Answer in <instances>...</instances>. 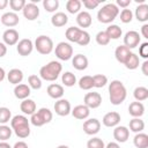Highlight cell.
Instances as JSON below:
<instances>
[{"mask_svg": "<svg viewBox=\"0 0 148 148\" xmlns=\"http://www.w3.org/2000/svg\"><path fill=\"white\" fill-rule=\"evenodd\" d=\"M79 87L82 89V90H90L91 88H94V83H92V76L90 75H84L82 76L79 82H77Z\"/></svg>", "mask_w": 148, "mask_h": 148, "instance_id": "e575fe53", "label": "cell"}, {"mask_svg": "<svg viewBox=\"0 0 148 148\" xmlns=\"http://www.w3.org/2000/svg\"><path fill=\"white\" fill-rule=\"evenodd\" d=\"M34 47L37 50L38 53L40 54H50L53 49H54V44H53V40L46 36V35H40L36 38L35 40V44H34Z\"/></svg>", "mask_w": 148, "mask_h": 148, "instance_id": "5b68a950", "label": "cell"}, {"mask_svg": "<svg viewBox=\"0 0 148 148\" xmlns=\"http://www.w3.org/2000/svg\"><path fill=\"white\" fill-rule=\"evenodd\" d=\"M119 15V8L116 6V3H106L104 5L98 12H97V20L101 23L109 24L112 21L116 20V17Z\"/></svg>", "mask_w": 148, "mask_h": 148, "instance_id": "277c9868", "label": "cell"}, {"mask_svg": "<svg viewBox=\"0 0 148 148\" xmlns=\"http://www.w3.org/2000/svg\"><path fill=\"white\" fill-rule=\"evenodd\" d=\"M131 53H132V51L128 47H126L125 45H119L114 50V57H116L117 61L123 64V65L125 64V61L127 60V58L130 57Z\"/></svg>", "mask_w": 148, "mask_h": 148, "instance_id": "44dd1931", "label": "cell"}, {"mask_svg": "<svg viewBox=\"0 0 148 148\" xmlns=\"http://www.w3.org/2000/svg\"><path fill=\"white\" fill-rule=\"evenodd\" d=\"M67 22H68V16L65 13H62V12H57L51 17V23L56 28L64 27V25L67 24Z\"/></svg>", "mask_w": 148, "mask_h": 148, "instance_id": "d4e9b609", "label": "cell"}, {"mask_svg": "<svg viewBox=\"0 0 148 148\" xmlns=\"http://www.w3.org/2000/svg\"><path fill=\"white\" fill-rule=\"evenodd\" d=\"M0 148H13V147H10V145L6 141H0Z\"/></svg>", "mask_w": 148, "mask_h": 148, "instance_id": "94428289", "label": "cell"}, {"mask_svg": "<svg viewBox=\"0 0 148 148\" xmlns=\"http://www.w3.org/2000/svg\"><path fill=\"white\" fill-rule=\"evenodd\" d=\"M7 6H8V1L7 0H0V10L5 9Z\"/></svg>", "mask_w": 148, "mask_h": 148, "instance_id": "680465c9", "label": "cell"}, {"mask_svg": "<svg viewBox=\"0 0 148 148\" xmlns=\"http://www.w3.org/2000/svg\"><path fill=\"white\" fill-rule=\"evenodd\" d=\"M13 148H29V147L24 141H17V142H15Z\"/></svg>", "mask_w": 148, "mask_h": 148, "instance_id": "11a10c76", "label": "cell"}, {"mask_svg": "<svg viewBox=\"0 0 148 148\" xmlns=\"http://www.w3.org/2000/svg\"><path fill=\"white\" fill-rule=\"evenodd\" d=\"M72 65L77 71H84L88 67V58L82 53L73 56L72 57Z\"/></svg>", "mask_w": 148, "mask_h": 148, "instance_id": "ac0fdd59", "label": "cell"}, {"mask_svg": "<svg viewBox=\"0 0 148 148\" xmlns=\"http://www.w3.org/2000/svg\"><path fill=\"white\" fill-rule=\"evenodd\" d=\"M25 0H9L8 1V5L10 6V8L13 9V12H18V10H22L25 6Z\"/></svg>", "mask_w": 148, "mask_h": 148, "instance_id": "f6af8a7d", "label": "cell"}, {"mask_svg": "<svg viewBox=\"0 0 148 148\" xmlns=\"http://www.w3.org/2000/svg\"><path fill=\"white\" fill-rule=\"evenodd\" d=\"M30 123H31L34 126H36V127H40V126L45 125V124L43 123V120L40 119V117L38 116V113H37V112H35L34 114H31V118H30Z\"/></svg>", "mask_w": 148, "mask_h": 148, "instance_id": "681fc988", "label": "cell"}, {"mask_svg": "<svg viewBox=\"0 0 148 148\" xmlns=\"http://www.w3.org/2000/svg\"><path fill=\"white\" fill-rule=\"evenodd\" d=\"M20 109H21V111H22L24 114L31 116V114H34V113L36 112L37 106H36L35 101H32V99H30V98H25V99H23V101L21 102Z\"/></svg>", "mask_w": 148, "mask_h": 148, "instance_id": "cb8c5ba5", "label": "cell"}, {"mask_svg": "<svg viewBox=\"0 0 148 148\" xmlns=\"http://www.w3.org/2000/svg\"><path fill=\"white\" fill-rule=\"evenodd\" d=\"M83 132L88 135H95L101 130V121L97 118H90L87 119L83 123Z\"/></svg>", "mask_w": 148, "mask_h": 148, "instance_id": "9c48e42d", "label": "cell"}, {"mask_svg": "<svg viewBox=\"0 0 148 148\" xmlns=\"http://www.w3.org/2000/svg\"><path fill=\"white\" fill-rule=\"evenodd\" d=\"M125 67L127 68V69H131V71H133V69H136L138 67H139V65H140V58H139V56L136 54V53H131L130 54V57L127 58V60L125 61Z\"/></svg>", "mask_w": 148, "mask_h": 148, "instance_id": "4dcf8cb0", "label": "cell"}, {"mask_svg": "<svg viewBox=\"0 0 148 148\" xmlns=\"http://www.w3.org/2000/svg\"><path fill=\"white\" fill-rule=\"evenodd\" d=\"M10 127L20 139H25L30 135L29 120L23 114H16L10 119Z\"/></svg>", "mask_w": 148, "mask_h": 148, "instance_id": "7a4b0ae2", "label": "cell"}, {"mask_svg": "<svg viewBox=\"0 0 148 148\" xmlns=\"http://www.w3.org/2000/svg\"><path fill=\"white\" fill-rule=\"evenodd\" d=\"M95 39H96V43L98 45H101V46H105V45H108L110 43V38L108 37V35L105 34V31H98L96 34Z\"/></svg>", "mask_w": 148, "mask_h": 148, "instance_id": "ee69618b", "label": "cell"}, {"mask_svg": "<svg viewBox=\"0 0 148 148\" xmlns=\"http://www.w3.org/2000/svg\"><path fill=\"white\" fill-rule=\"evenodd\" d=\"M139 56L141 58H143V59L148 58V43L147 42H145V43H142L140 45V47H139Z\"/></svg>", "mask_w": 148, "mask_h": 148, "instance_id": "f907efd6", "label": "cell"}, {"mask_svg": "<svg viewBox=\"0 0 148 148\" xmlns=\"http://www.w3.org/2000/svg\"><path fill=\"white\" fill-rule=\"evenodd\" d=\"M105 34L108 35V37L111 40V39H118V38H120L121 35H123V31H121V28L119 25H117V24H110L106 28Z\"/></svg>", "mask_w": 148, "mask_h": 148, "instance_id": "f1b7e54d", "label": "cell"}, {"mask_svg": "<svg viewBox=\"0 0 148 148\" xmlns=\"http://www.w3.org/2000/svg\"><path fill=\"white\" fill-rule=\"evenodd\" d=\"M84 105L89 109H97L102 104V96L99 92L92 91V92H87L83 98Z\"/></svg>", "mask_w": 148, "mask_h": 148, "instance_id": "ba28073f", "label": "cell"}, {"mask_svg": "<svg viewBox=\"0 0 148 148\" xmlns=\"http://www.w3.org/2000/svg\"><path fill=\"white\" fill-rule=\"evenodd\" d=\"M90 43V35H89V32L88 31H86V30H81V34H80V37H79V39H77V42H76V44H79V45H81V46H86V45H88Z\"/></svg>", "mask_w": 148, "mask_h": 148, "instance_id": "bcb514c9", "label": "cell"}, {"mask_svg": "<svg viewBox=\"0 0 148 148\" xmlns=\"http://www.w3.org/2000/svg\"><path fill=\"white\" fill-rule=\"evenodd\" d=\"M32 50H34V43H32V40L29 39V38H23V39H21V40L17 43V45H16V51H17V53H18L20 56H22V57L29 56V54L32 52Z\"/></svg>", "mask_w": 148, "mask_h": 148, "instance_id": "8fae6325", "label": "cell"}, {"mask_svg": "<svg viewBox=\"0 0 148 148\" xmlns=\"http://www.w3.org/2000/svg\"><path fill=\"white\" fill-rule=\"evenodd\" d=\"M135 18L139 22H147L148 21V5L141 3L135 8Z\"/></svg>", "mask_w": 148, "mask_h": 148, "instance_id": "4316f807", "label": "cell"}, {"mask_svg": "<svg viewBox=\"0 0 148 148\" xmlns=\"http://www.w3.org/2000/svg\"><path fill=\"white\" fill-rule=\"evenodd\" d=\"M12 133H13L12 127L7 125H0V141H7L8 139H10Z\"/></svg>", "mask_w": 148, "mask_h": 148, "instance_id": "b9f144b4", "label": "cell"}, {"mask_svg": "<svg viewBox=\"0 0 148 148\" xmlns=\"http://www.w3.org/2000/svg\"><path fill=\"white\" fill-rule=\"evenodd\" d=\"M54 111L58 116L60 117H65V116H68L72 111V108H71V103L69 101H67L66 98H60V99H57V102L54 103Z\"/></svg>", "mask_w": 148, "mask_h": 148, "instance_id": "30bf717a", "label": "cell"}, {"mask_svg": "<svg viewBox=\"0 0 148 148\" xmlns=\"http://www.w3.org/2000/svg\"><path fill=\"white\" fill-rule=\"evenodd\" d=\"M5 77H6V72H5V69L2 67H0V82L3 81Z\"/></svg>", "mask_w": 148, "mask_h": 148, "instance_id": "91938a15", "label": "cell"}, {"mask_svg": "<svg viewBox=\"0 0 148 148\" xmlns=\"http://www.w3.org/2000/svg\"><path fill=\"white\" fill-rule=\"evenodd\" d=\"M128 113L133 118H140L145 113V105L141 102H132L128 105Z\"/></svg>", "mask_w": 148, "mask_h": 148, "instance_id": "7402d4cb", "label": "cell"}, {"mask_svg": "<svg viewBox=\"0 0 148 148\" xmlns=\"http://www.w3.org/2000/svg\"><path fill=\"white\" fill-rule=\"evenodd\" d=\"M81 30L82 29H80L77 27H69V28H67V30L65 32V36H66L67 40H69L72 43H76L79 37H80Z\"/></svg>", "mask_w": 148, "mask_h": 148, "instance_id": "f546056e", "label": "cell"}, {"mask_svg": "<svg viewBox=\"0 0 148 148\" xmlns=\"http://www.w3.org/2000/svg\"><path fill=\"white\" fill-rule=\"evenodd\" d=\"M133 96L136 99V102H142L148 98V89L146 87H136L133 91Z\"/></svg>", "mask_w": 148, "mask_h": 148, "instance_id": "836d02e7", "label": "cell"}, {"mask_svg": "<svg viewBox=\"0 0 148 148\" xmlns=\"http://www.w3.org/2000/svg\"><path fill=\"white\" fill-rule=\"evenodd\" d=\"M38 113V116L40 117V119L43 120L44 124H49L52 118H53V114H52V111L47 108H40L38 111H36Z\"/></svg>", "mask_w": 148, "mask_h": 148, "instance_id": "d590c367", "label": "cell"}, {"mask_svg": "<svg viewBox=\"0 0 148 148\" xmlns=\"http://www.w3.org/2000/svg\"><path fill=\"white\" fill-rule=\"evenodd\" d=\"M81 3H83V6L87 9H95L96 7H98L101 1H98V0H83V1H81Z\"/></svg>", "mask_w": 148, "mask_h": 148, "instance_id": "c3c4849f", "label": "cell"}, {"mask_svg": "<svg viewBox=\"0 0 148 148\" xmlns=\"http://www.w3.org/2000/svg\"><path fill=\"white\" fill-rule=\"evenodd\" d=\"M62 71V66L59 61H56V60H52L50 62H47L46 65H44L43 67H40L39 69V77L42 80H45V81H56L60 73Z\"/></svg>", "mask_w": 148, "mask_h": 148, "instance_id": "3957f363", "label": "cell"}, {"mask_svg": "<svg viewBox=\"0 0 148 148\" xmlns=\"http://www.w3.org/2000/svg\"><path fill=\"white\" fill-rule=\"evenodd\" d=\"M76 23H77V25L80 28H88V27H90L91 23H92L91 15L87 10H81L76 15Z\"/></svg>", "mask_w": 148, "mask_h": 148, "instance_id": "d6986e66", "label": "cell"}, {"mask_svg": "<svg viewBox=\"0 0 148 148\" xmlns=\"http://www.w3.org/2000/svg\"><path fill=\"white\" fill-rule=\"evenodd\" d=\"M7 53V45L3 42H0V58L5 57Z\"/></svg>", "mask_w": 148, "mask_h": 148, "instance_id": "f5cc1de1", "label": "cell"}, {"mask_svg": "<svg viewBox=\"0 0 148 148\" xmlns=\"http://www.w3.org/2000/svg\"><path fill=\"white\" fill-rule=\"evenodd\" d=\"M28 86L32 89L38 90V89L42 88V79L36 74H31L28 77Z\"/></svg>", "mask_w": 148, "mask_h": 148, "instance_id": "f35d334b", "label": "cell"}, {"mask_svg": "<svg viewBox=\"0 0 148 148\" xmlns=\"http://www.w3.org/2000/svg\"><path fill=\"white\" fill-rule=\"evenodd\" d=\"M131 0H117V3H116V6L119 8V7H121V8H127L130 5H131Z\"/></svg>", "mask_w": 148, "mask_h": 148, "instance_id": "816d5d0a", "label": "cell"}, {"mask_svg": "<svg viewBox=\"0 0 148 148\" xmlns=\"http://www.w3.org/2000/svg\"><path fill=\"white\" fill-rule=\"evenodd\" d=\"M57 148H69L68 146H66V145H60V146H58Z\"/></svg>", "mask_w": 148, "mask_h": 148, "instance_id": "6125c7cd", "label": "cell"}, {"mask_svg": "<svg viewBox=\"0 0 148 148\" xmlns=\"http://www.w3.org/2000/svg\"><path fill=\"white\" fill-rule=\"evenodd\" d=\"M46 92L47 95L51 97V98H54V99H60L62 98L64 96V87L61 84H58V83H51L47 89H46Z\"/></svg>", "mask_w": 148, "mask_h": 148, "instance_id": "ffe728a7", "label": "cell"}, {"mask_svg": "<svg viewBox=\"0 0 148 148\" xmlns=\"http://www.w3.org/2000/svg\"><path fill=\"white\" fill-rule=\"evenodd\" d=\"M10 119H12L10 110L8 108H6V106H1L0 108V124L1 125H6Z\"/></svg>", "mask_w": 148, "mask_h": 148, "instance_id": "ab89813d", "label": "cell"}, {"mask_svg": "<svg viewBox=\"0 0 148 148\" xmlns=\"http://www.w3.org/2000/svg\"><path fill=\"white\" fill-rule=\"evenodd\" d=\"M127 97V90L120 80H112L109 83V98L111 104L120 105Z\"/></svg>", "mask_w": 148, "mask_h": 148, "instance_id": "6da1fadb", "label": "cell"}, {"mask_svg": "<svg viewBox=\"0 0 148 148\" xmlns=\"http://www.w3.org/2000/svg\"><path fill=\"white\" fill-rule=\"evenodd\" d=\"M87 148H105V143L101 138H91L87 142Z\"/></svg>", "mask_w": 148, "mask_h": 148, "instance_id": "7bdbcfd3", "label": "cell"}, {"mask_svg": "<svg viewBox=\"0 0 148 148\" xmlns=\"http://www.w3.org/2000/svg\"><path fill=\"white\" fill-rule=\"evenodd\" d=\"M54 53L58 59L67 61L73 57V46L67 42H60L56 45Z\"/></svg>", "mask_w": 148, "mask_h": 148, "instance_id": "8992f818", "label": "cell"}, {"mask_svg": "<svg viewBox=\"0 0 148 148\" xmlns=\"http://www.w3.org/2000/svg\"><path fill=\"white\" fill-rule=\"evenodd\" d=\"M43 7L46 12L53 13L59 8V1L58 0H44L43 1Z\"/></svg>", "mask_w": 148, "mask_h": 148, "instance_id": "60d3db41", "label": "cell"}, {"mask_svg": "<svg viewBox=\"0 0 148 148\" xmlns=\"http://www.w3.org/2000/svg\"><path fill=\"white\" fill-rule=\"evenodd\" d=\"M92 83L95 88H103L108 83V76L104 74H96L92 76Z\"/></svg>", "mask_w": 148, "mask_h": 148, "instance_id": "74e56055", "label": "cell"}, {"mask_svg": "<svg viewBox=\"0 0 148 148\" xmlns=\"http://www.w3.org/2000/svg\"><path fill=\"white\" fill-rule=\"evenodd\" d=\"M14 95L17 99H25L30 96V87L24 83H20L14 88Z\"/></svg>", "mask_w": 148, "mask_h": 148, "instance_id": "603a6c76", "label": "cell"}, {"mask_svg": "<svg viewBox=\"0 0 148 148\" xmlns=\"http://www.w3.org/2000/svg\"><path fill=\"white\" fill-rule=\"evenodd\" d=\"M71 113H72V116H73L74 118H76V119H79V120H84V119H87V118L89 117V114H90V109L87 108L84 104H80V105L74 106V109H72Z\"/></svg>", "mask_w": 148, "mask_h": 148, "instance_id": "e0dca14e", "label": "cell"}, {"mask_svg": "<svg viewBox=\"0 0 148 148\" xmlns=\"http://www.w3.org/2000/svg\"><path fill=\"white\" fill-rule=\"evenodd\" d=\"M120 114L116 111H110L108 113L104 114L103 119H102V123L104 126L106 127H116L118 126V124L120 123Z\"/></svg>", "mask_w": 148, "mask_h": 148, "instance_id": "5bb4252c", "label": "cell"}, {"mask_svg": "<svg viewBox=\"0 0 148 148\" xmlns=\"http://www.w3.org/2000/svg\"><path fill=\"white\" fill-rule=\"evenodd\" d=\"M23 16L29 21H35L39 16V8L34 2H27L24 8L22 9Z\"/></svg>", "mask_w": 148, "mask_h": 148, "instance_id": "7c38bea8", "label": "cell"}, {"mask_svg": "<svg viewBox=\"0 0 148 148\" xmlns=\"http://www.w3.org/2000/svg\"><path fill=\"white\" fill-rule=\"evenodd\" d=\"M133 143L136 148H148V135L146 133H136L133 138Z\"/></svg>", "mask_w": 148, "mask_h": 148, "instance_id": "83f0119b", "label": "cell"}, {"mask_svg": "<svg viewBox=\"0 0 148 148\" xmlns=\"http://www.w3.org/2000/svg\"><path fill=\"white\" fill-rule=\"evenodd\" d=\"M105 148H120V146H119L118 142H109L105 146Z\"/></svg>", "mask_w": 148, "mask_h": 148, "instance_id": "6f0895ef", "label": "cell"}, {"mask_svg": "<svg viewBox=\"0 0 148 148\" xmlns=\"http://www.w3.org/2000/svg\"><path fill=\"white\" fill-rule=\"evenodd\" d=\"M141 71H142V73L147 76L148 75V61L146 60L145 62H142V65H141Z\"/></svg>", "mask_w": 148, "mask_h": 148, "instance_id": "9f6ffc18", "label": "cell"}, {"mask_svg": "<svg viewBox=\"0 0 148 148\" xmlns=\"http://www.w3.org/2000/svg\"><path fill=\"white\" fill-rule=\"evenodd\" d=\"M7 79H8L9 83L17 86L23 80V72L18 68H13L7 73Z\"/></svg>", "mask_w": 148, "mask_h": 148, "instance_id": "484cf974", "label": "cell"}, {"mask_svg": "<svg viewBox=\"0 0 148 148\" xmlns=\"http://www.w3.org/2000/svg\"><path fill=\"white\" fill-rule=\"evenodd\" d=\"M141 42V37H140V34L135 30H130L125 34L124 36V45L126 47H128L130 50L136 47Z\"/></svg>", "mask_w": 148, "mask_h": 148, "instance_id": "52a82bcc", "label": "cell"}, {"mask_svg": "<svg viewBox=\"0 0 148 148\" xmlns=\"http://www.w3.org/2000/svg\"><path fill=\"white\" fill-rule=\"evenodd\" d=\"M18 37H20L18 31L13 29V28H9V29L5 30L3 34H2L3 43L6 45H8V46H13V45L17 44L18 43Z\"/></svg>", "mask_w": 148, "mask_h": 148, "instance_id": "4fadbf2b", "label": "cell"}, {"mask_svg": "<svg viewBox=\"0 0 148 148\" xmlns=\"http://www.w3.org/2000/svg\"><path fill=\"white\" fill-rule=\"evenodd\" d=\"M61 81L66 87H73L76 83V76L72 72H65L61 75Z\"/></svg>", "mask_w": 148, "mask_h": 148, "instance_id": "8d00e7d4", "label": "cell"}, {"mask_svg": "<svg viewBox=\"0 0 148 148\" xmlns=\"http://www.w3.org/2000/svg\"><path fill=\"white\" fill-rule=\"evenodd\" d=\"M0 20H1V23L5 27H9V28H13V27L17 25L18 22H20L18 15L16 13H14V12H7V13L2 14Z\"/></svg>", "mask_w": 148, "mask_h": 148, "instance_id": "2e32d148", "label": "cell"}, {"mask_svg": "<svg viewBox=\"0 0 148 148\" xmlns=\"http://www.w3.org/2000/svg\"><path fill=\"white\" fill-rule=\"evenodd\" d=\"M141 35L143 38H148V24L147 23H145L141 27Z\"/></svg>", "mask_w": 148, "mask_h": 148, "instance_id": "db71d44e", "label": "cell"}, {"mask_svg": "<svg viewBox=\"0 0 148 148\" xmlns=\"http://www.w3.org/2000/svg\"><path fill=\"white\" fill-rule=\"evenodd\" d=\"M145 130V121L140 118H133L130 120V131L136 133H140Z\"/></svg>", "mask_w": 148, "mask_h": 148, "instance_id": "1f68e13d", "label": "cell"}, {"mask_svg": "<svg viewBox=\"0 0 148 148\" xmlns=\"http://www.w3.org/2000/svg\"><path fill=\"white\" fill-rule=\"evenodd\" d=\"M113 138L116 142L118 143H124L128 140L130 138V130L126 126H116L113 130Z\"/></svg>", "mask_w": 148, "mask_h": 148, "instance_id": "9a60e30c", "label": "cell"}, {"mask_svg": "<svg viewBox=\"0 0 148 148\" xmlns=\"http://www.w3.org/2000/svg\"><path fill=\"white\" fill-rule=\"evenodd\" d=\"M81 1L80 0H68L66 2V9L69 14H77L81 12Z\"/></svg>", "mask_w": 148, "mask_h": 148, "instance_id": "d6a6232c", "label": "cell"}, {"mask_svg": "<svg viewBox=\"0 0 148 148\" xmlns=\"http://www.w3.org/2000/svg\"><path fill=\"white\" fill-rule=\"evenodd\" d=\"M132 20H133V12L131 9L125 8L120 12V21L123 23H130Z\"/></svg>", "mask_w": 148, "mask_h": 148, "instance_id": "7dc6e473", "label": "cell"}]
</instances>
